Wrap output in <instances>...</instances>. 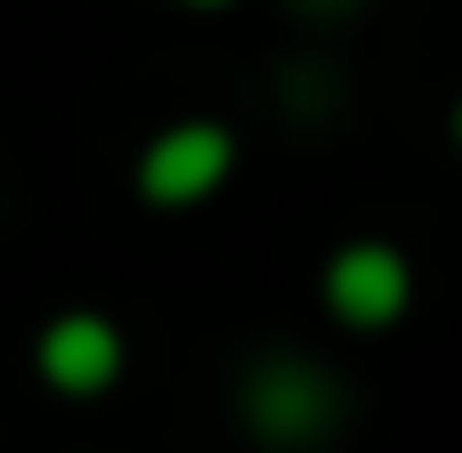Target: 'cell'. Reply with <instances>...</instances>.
Listing matches in <instances>:
<instances>
[{
	"label": "cell",
	"instance_id": "6da1fadb",
	"mask_svg": "<svg viewBox=\"0 0 462 453\" xmlns=\"http://www.w3.org/2000/svg\"><path fill=\"white\" fill-rule=\"evenodd\" d=\"M236 421L260 453H325L349 430V381L317 349H260L236 381Z\"/></svg>",
	"mask_w": 462,
	"mask_h": 453
},
{
	"label": "cell",
	"instance_id": "7a4b0ae2",
	"mask_svg": "<svg viewBox=\"0 0 462 453\" xmlns=\"http://www.w3.org/2000/svg\"><path fill=\"white\" fill-rule=\"evenodd\" d=\"M236 162H244V146H236L227 122H211V113H179V122H162V130L138 146L130 186H138L146 211H203V203L236 178Z\"/></svg>",
	"mask_w": 462,
	"mask_h": 453
},
{
	"label": "cell",
	"instance_id": "3957f363",
	"mask_svg": "<svg viewBox=\"0 0 462 453\" xmlns=\"http://www.w3.org/2000/svg\"><path fill=\"white\" fill-rule=\"evenodd\" d=\"M317 300H325V316H333L341 332H365V340H374V332L406 324V308H414V259H406L390 235H349V243L325 251Z\"/></svg>",
	"mask_w": 462,
	"mask_h": 453
},
{
	"label": "cell",
	"instance_id": "277c9868",
	"mask_svg": "<svg viewBox=\"0 0 462 453\" xmlns=\"http://www.w3.org/2000/svg\"><path fill=\"white\" fill-rule=\"evenodd\" d=\"M130 365V340L106 308H57L41 332H32V373L57 389V397H106Z\"/></svg>",
	"mask_w": 462,
	"mask_h": 453
},
{
	"label": "cell",
	"instance_id": "5b68a950",
	"mask_svg": "<svg viewBox=\"0 0 462 453\" xmlns=\"http://www.w3.org/2000/svg\"><path fill=\"white\" fill-rule=\"evenodd\" d=\"M179 8H236V0H179Z\"/></svg>",
	"mask_w": 462,
	"mask_h": 453
},
{
	"label": "cell",
	"instance_id": "8992f818",
	"mask_svg": "<svg viewBox=\"0 0 462 453\" xmlns=\"http://www.w3.org/2000/svg\"><path fill=\"white\" fill-rule=\"evenodd\" d=\"M455 146H462V97H455Z\"/></svg>",
	"mask_w": 462,
	"mask_h": 453
}]
</instances>
